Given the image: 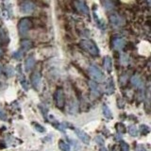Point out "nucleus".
<instances>
[{
    "instance_id": "obj_1",
    "label": "nucleus",
    "mask_w": 151,
    "mask_h": 151,
    "mask_svg": "<svg viewBox=\"0 0 151 151\" xmlns=\"http://www.w3.org/2000/svg\"><path fill=\"white\" fill-rule=\"evenodd\" d=\"M80 46L93 56H97L99 54V50L97 48V46L96 45V44H94L93 41L82 40L80 42Z\"/></svg>"
},
{
    "instance_id": "obj_2",
    "label": "nucleus",
    "mask_w": 151,
    "mask_h": 151,
    "mask_svg": "<svg viewBox=\"0 0 151 151\" xmlns=\"http://www.w3.org/2000/svg\"><path fill=\"white\" fill-rule=\"evenodd\" d=\"M31 27V20L29 18L25 17L20 20L18 24V30L20 35L22 36H25L27 34V32L29 31V28Z\"/></svg>"
},
{
    "instance_id": "obj_3",
    "label": "nucleus",
    "mask_w": 151,
    "mask_h": 151,
    "mask_svg": "<svg viewBox=\"0 0 151 151\" xmlns=\"http://www.w3.org/2000/svg\"><path fill=\"white\" fill-rule=\"evenodd\" d=\"M89 73H90V76L92 77V78H93L96 81L101 82L104 80V75L102 73V71L96 65L92 64L91 66H90Z\"/></svg>"
},
{
    "instance_id": "obj_4",
    "label": "nucleus",
    "mask_w": 151,
    "mask_h": 151,
    "mask_svg": "<svg viewBox=\"0 0 151 151\" xmlns=\"http://www.w3.org/2000/svg\"><path fill=\"white\" fill-rule=\"evenodd\" d=\"M55 101L57 106L59 108H63L64 107V103H65V99H64V93L63 91L61 89H58L55 93Z\"/></svg>"
},
{
    "instance_id": "obj_5",
    "label": "nucleus",
    "mask_w": 151,
    "mask_h": 151,
    "mask_svg": "<svg viewBox=\"0 0 151 151\" xmlns=\"http://www.w3.org/2000/svg\"><path fill=\"white\" fill-rule=\"evenodd\" d=\"M110 21L114 27H123L126 23L124 17H122L121 15L116 14V13L112 14V15L110 16Z\"/></svg>"
},
{
    "instance_id": "obj_6",
    "label": "nucleus",
    "mask_w": 151,
    "mask_h": 151,
    "mask_svg": "<svg viewBox=\"0 0 151 151\" xmlns=\"http://www.w3.org/2000/svg\"><path fill=\"white\" fill-rule=\"evenodd\" d=\"M21 12L26 13V14H29V13H32L34 12L35 9V5L33 2L31 1H25L21 4Z\"/></svg>"
},
{
    "instance_id": "obj_7",
    "label": "nucleus",
    "mask_w": 151,
    "mask_h": 151,
    "mask_svg": "<svg viewBox=\"0 0 151 151\" xmlns=\"http://www.w3.org/2000/svg\"><path fill=\"white\" fill-rule=\"evenodd\" d=\"M74 6L78 12H79L82 14H88L89 13V9L87 7V5L85 4L83 1H80V0H75L74 2Z\"/></svg>"
},
{
    "instance_id": "obj_8",
    "label": "nucleus",
    "mask_w": 151,
    "mask_h": 151,
    "mask_svg": "<svg viewBox=\"0 0 151 151\" xmlns=\"http://www.w3.org/2000/svg\"><path fill=\"white\" fill-rule=\"evenodd\" d=\"M75 132H76V134H77V136L83 142L84 144L89 145V143H90V137L88 136V134L86 133V132L81 130L80 129H78V127H76V129H75Z\"/></svg>"
},
{
    "instance_id": "obj_9",
    "label": "nucleus",
    "mask_w": 151,
    "mask_h": 151,
    "mask_svg": "<svg viewBox=\"0 0 151 151\" xmlns=\"http://www.w3.org/2000/svg\"><path fill=\"white\" fill-rule=\"evenodd\" d=\"M31 83H32L33 87H34L35 89L39 88L40 83H41V75H40L39 72H38V71H36V72H34L32 74V76H31Z\"/></svg>"
},
{
    "instance_id": "obj_10",
    "label": "nucleus",
    "mask_w": 151,
    "mask_h": 151,
    "mask_svg": "<svg viewBox=\"0 0 151 151\" xmlns=\"http://www.w3.org/2000/svg\"><path fill=\"white\" fill-rule=\"evenodd\" d=\"M113 47H114V49L116 50H121L125 47L126 45V42L124 39H122V38H116V39L113 40Z\"/></svg>"
},
{
    "instance_id": "obj_11",
    "label": "nucleus",
    "mask_w": 151,
    "mask_h": 151,
    "mask_svg": "<svg viewBox=\"0 0 151 151\" xmlns=\"http://www.w3.org/2000/svg\"><path fill=\"white\" fill-rule=\"evenodd\" d=\"M131 83L136 88H142V87H143V85H144L141 78L139 77V76H137V75H134L133 77L131 78Z\"/></svg>"
},
{
    "instance_id": "obj_12",
    "label": "nucleus",
    "mask_w": 151,
    "mask_h": 151,
    "mask_svg": "<svg viewBox=\"0 0 151 151\" xmlns=\"http://www.w3.org/2000/svg\"><path fill=\"white\" fill-rule=\"evenodd\" d=\"M34 64H35V59L33 56H30L28 57L26 60V63H25V67H26V70L27 71H30L33 67H34Z\"/></svg>"
},
{
    "instance_id": "obj_13",
    "label": "nucleus",
    "mask_w": 151,
    "mask_h": 151,
    "mask_svg": "<svg viewBox=\"0 0 151 151\" xmlns=\"http://www.w3.org/2000/svg\"><path fill=\"white\" fill-rule=\"evenodd\" d=\"M111 65H112V63H111V57L106 56L105 58H104V68H105L108 72H110L111 70Z\"/></svg>"
},
{
    "instance_id": "obj_14",
    "label": "nucleus",
    "mask_w": 151,
    "mask_h": 151,
    "mask_svg": "<svg viewBox=\"0 0 151 151\" xmlns=\"http://www.w3.org/2000/svg\"><path fill=\"white\" fill-rule=\"evenodd\" d=\"M21 46H22V49L28 50L32 47V42L28 39H24L21 41Z\"/></svg>"
},
{
    "instance_id": "obj_15",
    "label": "nucleus",
    "mask_w": 151,
    "mask_h": 151,
    "mask_svg": "<svg viewBox=\"0 0 151 151\" xmlns=\"http://www.w3.org/2000/svg\"><path fill=\"white\" fill-rule=\"evenodd\" d=\"M89 86L91 88V91H92V93H93L94 96H99V88H98V85L96 83H94L93 81H90L89 83Z\"/></svg>"
},
{
    "instance_id": "obj_16",
    "label": "nucleus",
    "mask_w": 151,
    "mask_h": 151,
    "mask_svg": "<svg viewBox=\"0 0 151 151\" xmlns=\"http://www.w3.org/2000/svg\"><path fill=\"white\" fill-rule=\"evenodd\" d=\"M101 3L106 11H111L113 9V3L111 0H101Z\"/></svg>"
},
{
    "instance_id": "obj_17",
    "label": "nucleus",
    "mask_w": 151,
    "mask_h": 151,
    "mask_svg": "<svg viewBox=\"0 0 151 151\" xmlns=\"http://www.w3.org/2000/svg\"><path fill=\"white\" fill-rule=\"evenodd\" d=\"M103 113H104V115H105V117L108 118V119H111L112 118V113L110 110V108H109L106 104L103 105Z\"/></svg>"
},
{
    "instance_id": "obj_18",
    "label": "nucleus",
    "mask_w": 151,
    "mask_h": 151,
    "mask_svg": "<svg viewBox=\"0 0 151 151\" xmlns=\"http://www.w3.org/2000/svg\"><path fill=\"white\" fill-rule=\"evenodd\" d=\"M59 147L61 150H64V151H68L70 149V146L67 143H65L63 141H60L59 142Z\"/></svg>"
},
{
    "instance_id": "obj_19",
    "label": "nucleus",
    "mask_w": 151,
    "mask_h": 151,
    "mask_svg": "<svg viewBox=\"0 0 151 151\" xmlns=\"http://www.w3.org/2000/svg\"><path fill=\"white\" fill-rule=\"evenodd\" d=\"M129 132L131 136H137L138 135V129H137L136 126L132 125L129 127Z\"/></svg>"
},
{
    "instance_id": "obj_20",
    "label": "nucleus",
    "mask_w": 151,
    "mask_h": 151,
    "mask_svg": "<svg viewBox=\"0 0 151 151\" xmlns=\"http://www.w3.org/2000/svg\"><path fill=\"white\" fill-rule=\"evenodd\" d=\"M5 72H6L7 76L12 77V76H13V74H14V70L12 66H6V67H5Z\"/></svg>"
},
{
    "instance_id": "obj_21",
    "label": "nucleus",
    "mask_w": 151,
    "mask_h": 151,
    "mask_svg": "<svg viewBox=\"0 0 151 151\" xmlns=\"http://www.w3.org/2000/svg\"><path fill=\"white\" fill-rule=\"evenodd\" d=\"M23 57V51L22 50H18L13 53V58H15L16 60H21Z\"/></svg>"
},
{
    "instance_id": "obj_22",
    "label": "nucleus",
    "mask_w": 151,
    "mask_h": 151,
    "mask_svg": "<svg viewBox=\"0 0 151 151\" xmlns=\"http://www.w3.org/2000/svg\"><path fill=\"white\" fill-rule=\"evenodd\" d=\"M33 126L35 127V129H36V130H38V131H40V132H44L45 131V129L42 127L41 125H39V124H36V123H33Z\"/></svg>"
},
{
    "instance_id": "obj_23",
    "label": "nucleus",
    "mask_w": 151,
    "mask_h": 151,
    "mask_svg": "<svg viewBox=\"0 0 151 151\" xmlns=\"http://www.w3.org/2000/svg\"><path fill=\"white\" fill-rule=\"evenodd\" d=\"M0 119H2V120L6 119V113H5V111L2 109H0Z\"/></svg>"
},
{
    "instance_id": "obj_24",
    "label": "nucleus",
    "mask_w": 151,
    "mask_h": 151,
    "mask_svg": "<svg viewBox=\"0 0 151 151\" xmlns=\"http://www.w3.org/2000/svg\"><path fill=\"white\" fill-rule=\"evenodd\" d=\"M121 148L124 151H127V150H129V145H127L126 143H122L121 144Z\"/></svg>"
},
{
    "instance_id": "obj_25",
    "label": "nucleus",
    "mask_w": 151,
    "mask_h": 151,
    "mask_svg": "<svg viewBox=\"0 0 151 151\" xmlns=\"http://www.w3.org/2000/svg\"><path fill=\"white\" fill-rule=\"evenodd\" d=\"M96 140L97 143H100V145H103V144H104V140L101 138L100 136H97L96 138Z\"/></svg>"
},
{
    "instance_id": "obj_26",
    "label": "nucleus",
    "mask_w": 151,
    "mask_h": 151,
    "mask_svg": "<svg viewBox=\"0 0 151 151\" xmlns=\"http://www.w3.org/2000/svg\"><path fill=\"white\" fill-rule=\"evenodd\" d=\"M3 56V51H2V49L0 48V58H1V57Z\"/></svg>"
},
{
    "instance_id": "obj_27",
    "label": "nucleus",
    "mask_w": 151,
    "mask_h": 151,
    "mask_svg": "<svg viewBox=\"0 0 151 151\" xmlns=\"http://www.w3.org/2000/svg\"><path fill=\"white\" fill-rule=\"evenodd\" d=\"M0 73H1V66H0Z\"/></svg>"
}]
</instances>
